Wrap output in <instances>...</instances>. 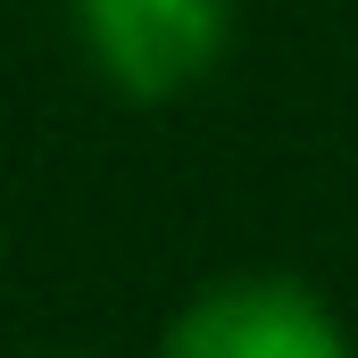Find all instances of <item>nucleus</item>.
Masks as SVG:
<instances>
[{
  "label": "nucleus",
  "mask_w": 358,
  "mask_h": 358,
  "mask_svg": "<svg viewBox=\"0 0 358 358\" xmlns=\"http://www.w3.org/2000/svg\"><path fill=\"white\" fill-rule=\"evenodd\" d=\"M84 67L134 108L200 92L234 50V0H67Z\"/></svg>",
  "instance_id": "nucleus-1"
},
{
  "label": "nucleus",
  "mask_w": 358,
  "mask_h": 358,
  "mask_svg": "<svg viewBox=\"0 0 358 358\" xmlns=\"http://www.w3.org/2000/svg\"><path fill=\"white\" fill-rule=\"evenodd\" d=\"M159 358H358V342L300 275H217L167 317Z\"/></svg>",
  "instance_id": "nucleus-2"
},
{
  "label": "nucleus",
  "mask_w": 358,
  "mask_h": 358,
  "mask_svg": "<svg viewBox=\"0 0 358 358\" xmlns=\"http://www.w3.org/2000/svg\"><path fill=\"white\" fill-rule=\"evenodd\" d=\"M59 358H84V350H59Z\"/></svg>",
  "instance_id": "nucleus-3"
}]
</instances>
